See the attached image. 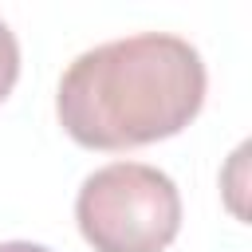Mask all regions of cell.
<instances>
[{"instance_id": "4", "label": "cell", "mask_w": 252, "mask_h": 252, "mask_svg": "<svg viewBox=\"0 0 252 252\" xmlns=\"http://www.w3.org/2000/svg\"><path fill=\"white\" fill-rule=\"evenodd\" d=\"M0 252H51V248H43V244H28V240H8V244H0Z\"/></svg>"}, {"instance_id": "3", "label": "cell", "mask_w": 252, "mask_h": 252, "mask_svg": "<svg viewBox=\"0 0 252 252\" xmlns=\"http://www.w3.org/2000/svg\"><path fill=\"white\" fill-rule=\"evenodd\" d=\"M16 75H20V43H16L12 28L0 20V102L12 94Z\"/></svg>"}, {"instance_id": "1", "label": "cell", "mask_w": 252, "mask_h": 252, "mask_svg": "<svg viewBox=\"0 0 252 252\" xmlns=\"http://www.w3.org/2000/svg\"><path fill=\"white\" fill-rule=\"evenodd\" d=\"M205 102L197 47L142 32L83 51L59 79L55 110L87 150H134L181 134Z\"/></svg>"}, {"instance_id": "2", "label": "cell", "mask_w": 252, "mask_h": 252, "mask_svg": "<svg viewBox=\"0 0 252 252\" xmlns=\"http://www.w3.org/2000/svg\"><path fill=\"white\" fill-rule=\"evenodd\" d=\"M75 220L94 252H161L181 228V197L161 169L114 161L83 181Z\"/></svg>"}]
</instances>
